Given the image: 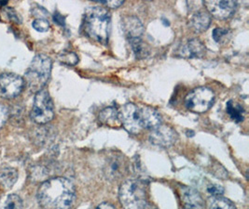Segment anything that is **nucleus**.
<instances>
[{"label": "nucleus", "mask_w": 249, "mask_h": 209, "mask_svg": "<svg viewBox=\"0 0 249 209\" xmlns=\"http://www.w3.org/2000/svg\"><path fill=\"white\" fill-rule=\"evenodd\" d=\"M120 119L125 129L132 134H138L143 129L139 107L134 103L124 104L119 111Z\"/></svg>", "instance_id": "nucleus-7"}, {"label": "nucleus", "mask_w": 249, "mask_h": 209, "mask_svg": "<svg viewBox=\"0 0 249 209\" xmlns=\"http://www.w3.org/2000/svg\"><path fill=\"white\" fill-rule=\"evenodd\" d=\"M139 110L143 129H153L161 124V116L158 111L154 108L141 106L139 107Z\"/></svg>", "instance_id": "nucleus-13"}, {"label": "nucleus", "mask_w": 249, "mask_h": 209, "mask_svg": "<svg viewBox=\"0 0 249 209\" xmlns=\"http://www.w3.org/2000/svg\"><path fill=\"white\" fill-rule=\"evenodd\" d=\"M177 140V132L170 127L163 126L161 124L155 129H151V132L149 134L150 143L164 148L170 147L173 144H175Z\"/></svg>", "instance_id": "nucleus-10"}, {"label": "nucleus", "mask_w": 249, "mask_h": 209, "mask_svg": "<svg viewBox=\"0 0 249 209\" xmlns=\"http://www.w3.org/2000/svg\"><path fill=\"white\" fill-rule=\"evenodd\" d=\"M101 4L106 5L107 7L110 8V9H117L119 7H121L124 4L123 0H110V1H106V0H101V1H97Z\"/></svg>", "instance_id": "nucleus-28"}, {"label": "nucleus", "mask_w": 249, "mask_h": 209, "mask_svg": "<svg viewBox=\"0 0 249 209\" xmlns=\"http://www.w3.org/2000/svg\"><path fill=\"white\" fill-rule=\"evenodd\" d=\"M24 84L23 77L18 75L2 74L0 75V96L4 99H13L23 91Z\"/></svg>", "instance_id": "nucleus-8"}, {"label": "nucleus", "mask_w": 249, "mask_h": 209, "mask_svg": "<svg viewBox=\"0 0 249 209\" xmlns=\"http://www.w3.org/2000/svg\"><path fill=\"white\" fill-rule=\"evenodd\" d=\"M18 177L17 170L12 167H5L0 170V181L7 188H11Z\"/></svg>", "instance_id": "nucleus-22"}, {"label": "nucleus", "mask_w": 249, "mask_h": 209, "mask_svg": "<svg viewBox=\"0 0 249 209\" xmlns=\"http://www.w3.org/2000/svg\"><path fill=\"white\" fill-rule=\"evenodd\" d=\"M227 113L231 116V118L236 123L244 121V113L245 109L241 104L233 100H229L226 104Z\"/></svg>", "instance_id": "nucleus-20"}, {"label": "nucleus", "mask_w": 249, "mask_h": 209, "mask_svg": "<svg viewBox=\"0 0 249 209\" xmlns=\"http://www.w3.org/2000/svg\"><path fill=\"white\" fill-rule=\"evenodd\" d=\"M95 209H116L114 208L112 205H110L109 203H107V202H105V203H102V204H100L99 206H97V208Z\"/></svg>", "instance_id": "nucleus-30"}, {"label": "nucleus", "mask_w": 249, "mask_h": 209, "mask_svg": "<svg viewBox=\"0 0 249 209\" xmlns=\"http://www.w3.org/2000/svg\"><path fill=\"white\" fill-rule=\"evenodd\" d=\"M126 171V163L122 156H112L107 160L105 167V174L109 179H118L124 176Z\"/></svg>", "instance_id": "nucleus-12"}, {"label": "nucleus", "mask_w": 249, "mask_h": 209, "mask_svg": "<svg viewBox=\"0 0 249 209\" xmlns=\"http://www.w3.org/2000/svg\"><path fill=\"white\" fill-rule=\"evenodd\" d=\"M99 121L110 128H117L122 125L119 111L115 107H107L101 111L99 114Z\"/></svg>", "instance_id": "nucleus-17"}, {"label": "nucleus", "mask_w": 249, "mask_h": 209, "mask_svg": "<svg viewBox=\"0 0 249 209\" xmlns=\"http://www.w3.org/2000/svg\"><path fill=\"white\" fill-rule=\"evenodd\" d=\"M119 199L124 209H146L149 203L145 181L138 178L125 180L119 190Z\"/></svg>", "instance_id": "nucleus-3"}, {"label": "nucleus", "mask_w": 249, "mask_h": 209, "mask_svg": "<svg viewBox=\"0 0 249 209\" xmlns=\"http://www.w3.org/2000/svg\"><path fill=\"white\" fill-rule=\"evenodd\" d=\"M204 6L207 12L217 20L229 19L237 8V3L232 0H206Z\"/></svg>", "instance_id": "nucleus-9"}, {"label": "nucleus", "mask_w": 249, "mask_h": 209, "mask_svg": "<svg viewBox=\"0 0 249 209\" xmlns=\"http://www.w3.org/2000/svg\"><path fill=\"white\" fill-rule=\"evenodd\" d=\"M32 25H33L35 30H36L37 32H40V33L47 32L50 29V22H48L44 18L36 19L32 23Z\"/></svg>", "instance_id": "nucleus-25"}, {"label": "nucleus", "mask_w": 249, "mask_h": 209, "mask_svg": "<svg viewBox=\"0 0 249 209\" xmlns=\"http://www.w3.org/2000/svg\"><path fill=\"white\" fill-rule=\"evenodd\" d=\"M129 42L131 45V48L135 53L137 59H146L149 55V48L142 39L141 37L131 38L129 39Z\"/></svg>", "instance_id": "nucleus-18"}, {"label": "nucleus", "mask_w": 249, "mask_h": 209, "mask_svg": "<svg viewBox=\"0 0 249 209\" xmlns=\"http://www.w3.org/2000/svg\"><path fill=\"white\" fill-rule=\"evenodd\" d=\"M111 16L104 7L88 8L83 15V31L91 39L107 44L109 37Z\"/></svg>", "instance_id": "nucleus-2"}, {"label": "nucleus", "mask_w": 249, "mask_h": 209, "mask_svg": "<svg viewBox=\"0 0 249 209\" xmlns=\"http://www.w3.org/2000/svg\"><path fill=\"white\" fill-rule=\"evenodd\" d=\"M211 23V15L205 11H197L190 21V26L196 33H202L208 29Z\"/></svg>", "instance_id": "nucleus-16"}, {"label": "nucleus", "mask_w": 249, "mask_h": 209, "mask_svg": "<svg viewBox=\"0 0 249 209\" xmlns=\"http://www.w3.org/2000/svg\"><path fill=\"white\" fill-rule=\"evenodd\" d=\"M213 38L216 43H226L227 41L231 37V32L230 30L225 29V28H215L213 30Z\"/></svg>", "instance_id": "nucleus-23"}, {"label": "nucleus", "mask_w": 249, "mask_h": 209, "mask_svg": "<svg viewBox=\"0 0 249 209\" xmlns=\"http://www.w3.org/2000/svg\"><path fill=\"white\" fill-rule=\"evenodd\" d=\"M146 209H155V208H154V207H153V206H152V205H150V204H148V205H147V208H146Z\"/></svg>", "instance_id": "nucleus-31"}, {"label": "nucleus", "mask_w": 249, "mask_h": 209, "mask_svg": "<svg viewBox=\"0 0 249 209\" xmlns=\"http://www.w3.org/2000/svg\"><path fill=\"white\" fill-rule=\"evenodd\" d=\"M206 191L212 196H218V195H221L224 193V189L221 187L220 185H217L215 183H209L206 186Z\"/></svg>", "instance_id": "nucleus-26"}, {"label": "nucleus", "mask_w": 249, "mask_h": 209, "mask_svg": "<svg viewBox=\"0 0 249 209\" xmlns=\"http://www.w3.org/2000/svg\"><path fill=\"white\" fill-rule=\"evenodd\" d=\"M205 47L198 38H193L180 45L175 54L184 59L202 58L205 55Z\"/></svg>", "instance_id": "nucleus-11"}, {"label": "nucleus", "mask_w": 249, "mask_h": 209, "mask_svg": "<svg viewBox=\"0 0 249 209\" xmlns=\"http://www.w3.org/2000/svg\"><path fill=\"white\" fill-rule=\"evenodd\" d=\"M184 209H187V208H185Z\"/></svg>", "instance_id": "nucleus-32"}, {"label": "nucleus", "mask_w": 249, "mask_h": 209, "mask_svg": "<svg viewBox=\"0 0 249 209\" xmlns=\"http://www.w3.org/2000/svg\"><path fill=\"white\" fill-rule=\"evenodd\" d=\"M9 117V110L8 108L0 103V129L5 125V123L8 120Z\"/></svg>", "instance_id": "nucleus-27"}, {"label": "nucleus", "mask_w": 249, "mask_h": 209, "mask_svg": "<svg viewBox=\"0 0 249 209\" xmlns=\"http://www.w3.org/2000/svg\"><path fill=\"white\" fill-rule=\"evenodd\" d=\"M0 209H23V200L17 194H7L0 197Z\"/></svg>", "instance_id": "nucleus-19"}, {"label": "nucleus", "mask_w": 249, "mask_h": 209, "mask_svg": "<svg viewBox=\"0 0 249 209\" xmlns=\"http://www.w3.org/2000/svg\"><path fill=\"white\" fill-rule=\"evenodd\" d=\"M54 116V106L49 92L42 89L35 96L31 118L37 124H46Z\"/></svg>", "instance_id": "nucleus-6"}, {"label": "nucleus", "mask_w": 249, "mask_h": 209, "mask_svg": "<svg viewBox=\"0 0 249 209\" xmlns=\"http://www.w3.org/2000/svg\"><path fill=\"white\" fill-rule=\"evenodd\" d=\"M75 200V186L66 177L51 178L37 192V201L42 209H71Z\"/></svg>", "instance_id": "nucleus-1"}, {"label": "nucleus", "mask_w": 249, "mask_h": 209, "mask_svg": "<svg viewBox=\"0 0 249 209\" xmlns=\"http://www.w3.org/2000/svg\"><path fill=\"white\" fill-rule=\"evenodd\" d=\"M215 101V93L206 87L193 89L185 98V105L188 110L195 113H203L209 110Z\"/></svg>", "instance_id": "nucleus-5"}, {"label": "nucleus", "mask_w": 249, "mask_h": 209, "mask_svg": "<svg viewBox=\"0 0 249 209\" xmlns=\"http://www.w3.org/2000/svg\"><path fill=\"white\" fill-rule=\"evenodd\" d=\"M122 25L124 33L128 39L141 37L144 31L143 23L136 16L125 17L122 22Z\"/></svg>", "instance_id": "nucleus-14"}, {"label": "nucleus", "mask_w": 249, "mask_h": 209, "mask_svg": "<svg viewBox=\"0 0 249 209\" xmlns=\"http://www.w3.org/2000/svg\"><path fill=\"white\" fill-rule=\"evenodd\" d=\"M52 60L44 54L36 56L24 74V83L32 92H38L45 87L52 73Z\"/></svg>", "instance_id": "nucleus-4"}, {"label": "nucleus", "mask_w": 249, "mask_h": 209, "mask_svg": "<svg viewBox=\"0 0 249 209\" xmlns=\"http://www.w3.org/2000/svg\"><path fill=\"white\" fill-rule=\"evenodd\" d=\"M181 198L185 208L187 209H203L204 208V199L201 196V194L193 188H182Z\"/></svg>", "instance_id": "nucleus-15"}, {"label": "nucleus", "mask_w": 249, "mask_h": 209, "mask_svg": "<svg viewBox=\"0 0 249 209\" xmlns=\"http://www.w3.org/2000/svg\"><path fill=\"white\" fill-rule=\"evenodd\" d=\"M207 207L209 209H236L234 204L221 195L212 196L207 201Z\"/></svg>", "instance_id": "nucleus-21"}, {"label": "nucleus", "mask_w": 249, "mask_h": 209, "mask_svg": "<svg viewBox=\"0 0 249 209\" xmlns=\"http://www.w3.org/2000/svg\"><path fill=\"white\" fill-rule=\"evenodd\" d=\"M59 60L61 63L66 64L68 65H75L79 63V58L75 52H62L59 55Z\"/></svg>", "instance_id": "nucleus-24"}, {"label": "nucleus", "mask_w": 249, "mask_h": 209, "mask_svg": "<svg viewBox=\"0 0 249 209\" xmlns=\"http://www.w3.org/2000/svg\"><path fill=\"white\" fill-rule=\"evenodd\" d=\"M53 21L56 22L57 24H59V25H62V26H64L65 25V17H63L60 13H58L56 12L55 14H54V16H53Z\"/></svg>", "instance_id": "nucleus-29"}]
</instances>
